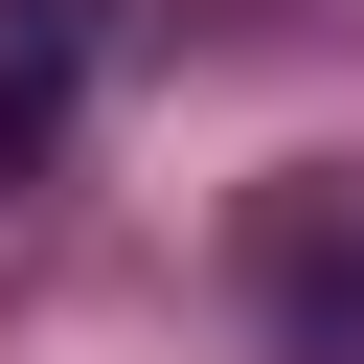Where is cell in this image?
I'll use <instances>...</instances> for the list:
<instances>
[{"mask_svg": "<svg viewBox=\"0 0 364 364\" xmlns=\"http://www.w3.org/2000/svg\"><path fill=\"white\" fill-rule=\"evenodd\" d=\"M273 318H296V364H364V182L273 205Z\"/></svg>", "mask_w": 364, "mask_h": 364, "instance_id": "6da1fadb", "label": "cell"}, {"mask_svg": "<svg viewBox=\"0 0 364 364\" xmlns=\"http://www.w3.org/2000/svg\"><path fill=\"white\" fill-rule=\"evenodd\" d=\"M68 91H91V0H0V182L68 136Z\"/></svg>", "mask_w": 364, "mask_h": 364, "instance_id": "7a4b0ae2", "label": "cell"}]
</instances>
